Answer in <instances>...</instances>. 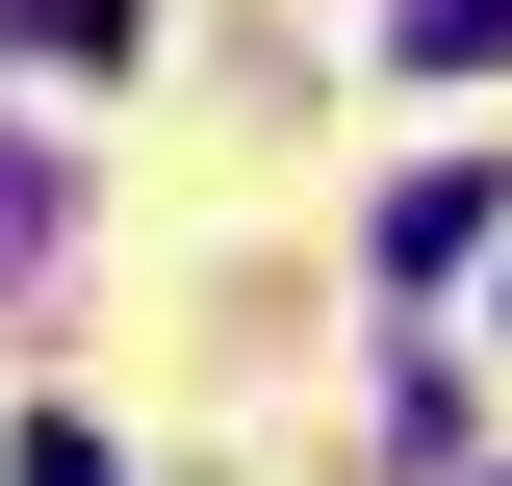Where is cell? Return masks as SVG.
Instances as JSON below:
<instances>
[{"mask_svg":"<svg viewBox=\"0 0 512 486\" xmlns=\"http://www.w3.org/2000/svg\"><path fill=\"white\" fill-rule=\"evenodd\" d=\"M26 231H52V205H26V154H0V256H26Z\"/></svg>","mask_w":512,"mask_h":486,"instance_id":"obj_2","label":"cell"},{"mask_svg":"<svg viewBox=\"0 0 512 486\" xmlns=\"http://www.w3.org/2000/svg\"><path fill=\"white\" fill-rule=\"evenodd\" d=\"M512 52V0H410V77H487Z\"/></svg>","mask_w":512,"mask_h":486,"instance_id":"obj_1","label":"cell"}]
</instances>
